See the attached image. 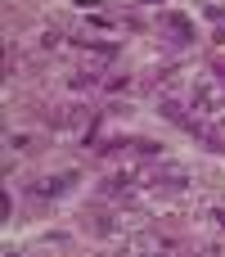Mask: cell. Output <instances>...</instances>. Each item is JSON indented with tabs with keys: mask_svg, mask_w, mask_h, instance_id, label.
<instances>
[{
	"mask_svg": "<svg viewBox=\"0 0 225 257\" xmlns=\"http://www.w3.org/2000/svg\"><path fill=\"white\" fill-rule=\"evenodd\" d=\"M63 190H68V176H45V181H36V194H45V199H50V194H63Z\"/></svg>",
	"mask_w": 225,
	"mask_h": 257,
	"instance_id": "cell-1",
	"label": "cell"
}]
</instances>
